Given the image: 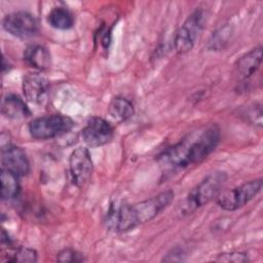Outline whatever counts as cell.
I'll list each match as a JSON object with an SVG mask.
<instances>
[{
  "label": "cell",
  "mask_w": 263,
  "mask_h": 263,
  "mask_svg": "<svg viewBox=\"0 0 263 263\" xmlns=\"http://www.w3.org/2000/svg\"><path fill=\"white\" fill-rule=\"evenodd\" d=\"M21 192L18 177L4 168H1V198L10 200L15 198Z\"/></svg>",
  "instance_id": "obj_16"
},
{
  "label": "cell",
  "mask_w": 263,
  "mask_h": 263,
  "mask_svg": "<svg viewBox=\"0 0 263 263\" xmlns=\"http://www.w3.org/2000/svg\"><path fill=\"white\" fill-rule=\"evenodd\" d=\"M69 168L73 184L82 188L89 181L93 171L91 155L87 148L78 147L72 151L69 157Z\"/></svg>",
  "instance_id": "obj_9"
},
{
  "label": "cell",
  "mask_w": 263,
  "mask_h": 263,
  "mask_svg": "<svg viewBox=\"0 0 263 263\" xmlns=\"http://www.w3.org/2000/svg\"><path fill=\"white\" fill-rule=\"evenodd\" d=\"M135 113V108L133 103L123 97H115L111 100L108 106V115L110 118L121 123L133 117Z\"/></svg>",
  "instance_id": "obj_15"
},
{
  "label": "cell",
  "mask_w": 263,
  "mask_h": 263,
  "mask_svg": "<svg viewBox=\"0 0 263 263\" xmlns=\"http://www.w3.org/2000/svg\"><path fill=\"white\" fill-rule=\"evenodd\" d=\"M216 261L220 262H247L249 261V257L247 254L241 252H230L223 253L218 255Z\"/></svg>",
  "instance_id": "obj_21"
},
{
  "label": "cell",
  "mask_w": 263,
  "mask_h": 263,
  "mask_svg": "<svg viewBox=\"0 0 263 263\" xmlns=\"http://www.w3.org/2000/svg\"><path fill=\"white\" fill-rule=\"evenodd\" d=\"M8 262H36L37 252L31 248L21 247L17 249H11L8 251Z\"/></svg>",
  "instance_id": "obj_18"
},
{
  "label": "cell",
  "mask_w": 263,
  "mask_h": 263,
  "mask_svg": "<svg viewBox=\"0 0 263 263\" xmlns=\"http://www.w3.org/2000/svg\"><path fill=\"white\" fill-rule=\"evenodd\" d=\"M231 33H232V30L229 26H225L221 28L220 30L215 32V34H213L212 38L209 40L208 47L211 50H220L224 48L225 43L228 42Z\"/></svg>",
  "instance_id": "obj_19"
},
{
  "label": "cell",
  "mask_w": 263,
  "mask_h": 263,
  "mask_svg": "<svg viewBox=\"0 0 263 263\" xmlns=\"http://www.w3.org/2000/svg\"><path fill=\"white\" fill-rule=\"evenodd\" d=\"M2 27L10 35L22 39L30 38L38 32V22L28 11H14L6 14L2 21Z\"/></svg>",
  "instance_id": "obj_7"
},
{
  "label": "cell",
  "mask_w": 263,
  "mask_h": 263,
  "mask_svg": "<svg viewBox=\"0 0 263 263\" xmlns=\"http://www.w3.org/2000/svg\"><path fill=\"white\" fill-rule=\"evenodd\" d=\"M262 63V46H257L241 55L236 62V73L241 79L253 76Z\"/></svg>",
  "instance_id": "obj_12"
},
{
  "label": "cell",
  "mask_w": 263,
  "mask_h": 263,
  "mask_svg": "<svg viewBox=\"0 0 263 263\" xmlns=\"http://www.w3.org/2000/svg\"><path fill=\"white\" fill-rule=\"evenodd\" d=\"M1 112L9 119H23L31 115V111L25 101L14 93L6 95L2 99Z\"/></svg>",
  "instance_id": "obj_14"
},
{
  "label": "cell",
  "mask_w": 263,
  "mask_h": 263,
  "mask_svg": "<svg viewBox=\"0 0 263 263\" xmlns=\"http://www.w3.org/2000/svg\"><path fill=\"white\" fill-rule=\"evenodd\" d=\"M57 260L59 262H82L85 258L80 252L71 248H66L57 254Z\"/></svg>",
  "instance_id": "obj_20"
},
{
  "label": "cell",
  "mask_w": 263,
  "mask_h": 263,
  "mask_svg": "<svg viewBox=\"0 0 263 263\" xmlns=\"http://www.w3.org/2000/svg\"><path fill=\"white\" fill-rule=\"evenodd\" d=\"M226 180L227 174L225 172L216 171L209 174L188 193L183 209L184 214H190L213 199H216L218 194L222 191Z\"/></svg>",
  "instance_id": "obj_3"
},
{
  "label": "cell",
  "mask_w": 263,
  "mask_h": 263,
  "mask_svg": "<svg viewBox=\"0 0 263 263\" xmlns=\"http://www.w3.org/2000/svg\"><path fill=\"white\" fill-rule=\"evenodd\" d=\"M22 88L28 102L38 104L44 100L49 88V81L41 73H28L23 79Z\"/></svg>",
  "instance_id": "obj_11"
},
{
  "label": "cell",
  "mask_w": 263,
  "mask_h": 263,
  "mask_svg": "<svg viewBox=\"0 0 263 263\" xmlns=\"http://www.w3.org/2000/svg\"><path fill=\"white\" fill-rule=\"evenodd\" d=\"M74 126V121L69 116L63 114L45 115L33 119L28 126L33 139L49 140L63 136Z\"/></svg>",
  "instance_id": "obj_4"
},
{
  "label": "cell",
  "mask_w": 263,
  "mask_h": 263,
  "mask_svg": "<svg viewBox=\"0 0 263 263\" xmlns=\"http://www.w3.org/2000/svg\"><path fill=\"white\" fill-rule=\"evenodd\" d=\"M2 168L16 175L26 176L30 171V162L26 152L18 146L7 143L1 148Z\"/></svg>",
  "instance_id": "obj_10"
},
{
  "label": "cell",
  "mask_w": 263,
  "mask_h": 263,
  "mask_svg": "<svg viewBox=\"0 0 263 263\" xmlns=\"http://www.w3.org/2000/svg\"><path fill=\"white\" fill-rule=\"evenodd\" d=\"M220 127L211 124L201 132H193L158 156L161 166L167 170L185 168L203 161L220 142Z\"/></svg>",
  "instance_id": "obj_1"
},
{
  "label": "cell",
  "mask_w": 263,
  "mask_h": 263,
  "mask_svg": "<svg viewBox=\"0 0 263 263\" xmlns=\"http://www.w3.org/2000/svg\"><path fill=\"white\" fill-rule=\"evenodd\" d=\"M47 23L57 30H69L74 25V16L65 7H54L47 14Z\"/></svg>",
  "instance_id": "obj_17"
},
{
  "label": "cell",
  "mask_w": 263,
  "mask_h": 263,
  "mask_svg": "<svg viewBox=\"0 0 263 263\" xmlns=\"http://www.w3.org/2000/svg\"><path fill=\"white\" fill-rule=\"evenodd\" d=\"M206 20L208 13L203 9H196L186 18L175 35L174 47L177 53L184 54L192 49L195 40L206 24Z\"/></svg>",
  "instance_id": "obj_5"
},
{
  "label": "cell",
  "mask_w": 263,
  "mask_h": 263,
  "mask_svg": "<svg viewBox=\"0 0 263 263\" xmlns=\"http://www.w3.org/2000/svg\"><path fill=\"white\" fill-rule=\"evenodd\" d=\"M262 185V179L251 180L229 190L221 191L216 197V202L225 211H235L250 202L261 191Z\"/></svg>",
  "instance_id": "obj_6"
},
{
  "label": "cell",
  "mask_w": 263,
  "mask_h": 263,
  "mask_svg": "<svg viewBox=\"0 0 263 263\" xmlns=\"http://www.w3.org/2000/svg\"><path fill=\"white\" fill-rule=\"evenodd\" d=\"M25 63L39 71H44L51 66V57L49 50L40 44H31L24 51Z\"/></svg>",
  "instance_id": "obj_13"
},
{
  "label": "cell",
  "mask_w": 263,
  "mask_h": 263,
  "mask_svg": "<svg viewBox=\"0 0 263 263\" xmlns=\"http://www.w3.org/2000/svg\"><path fill=\"white\" fill-rule=\"evenodd\" d=\"M114 128L102 117H91L81 130L82 141L91 148L104 146L112 141Z\"/></svg>",
  "instance_id": "obj_8"
},
{
  "label": "cell",
  "mask_w": 263,
  "mask_h": 263,
  "mask_svg": "<svg viewBox=\"0 0 263 263\" xmlns=\"http://www.w3.org/2000/svg\"><path fill=\"white\" fill-rule=\"evenodd\" d=\"M175 193L168 189L137 203H112L107 212L106 227L115 232H126L158 216L173 201Z\"/></svg>",
  "instance_id": "obj_2"
}]
</instances>
